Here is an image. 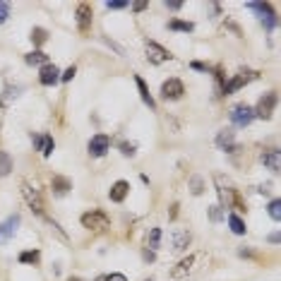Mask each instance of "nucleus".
I'll list each match as a JSON object with an SVG mask.
<instances>
[{"label": "nucleus", "mask_w": 281, "mask_h": 281, "mask_svg": "<svg viewBox=\"0 0 281 281\" xmlns=\"http://www.w3.org/2000/svg\"><path fill=\"white\" fill-rule=\"evenodd\" d=\"M269 216H272L274 221H281V202L279 200L269 202Z\"/></svg>", "instance_id": "obj_29"}, {"label": "nucleus", "mask_w": 281, "mask_h": 281, "mask_svg": "<svg viewBox=\"0 0 281 281\" xmlns=\"http://www.w3.org/2000/svg\"><path fill=\"white\" fill-rule=\"evenodd\" d=\"M108 224H111L108 214L101 209H92V212L82 214V226L89 228V231H104V228H108Z\"/></svg>", "instance_id": "obj_3"}, {"label": "nucleus", "mask_w": 281, "mask_h": 281, "mask_svg": "<svg viewBox=\"0 0 281 281\" xmlns=\"http://www.w3.org/2000/svg\"><path fill=\"white\" fill-rule=\"evenodd\" d=\"M75 17H77V29L82 34H89V29H92V5L89 2H80Z\"/></svg>", "instance_id": "obj_9"}, {"label": "nucleus", "mask_w": 281, "mask_h": 281, "mask_svg": "<svg viewBox=\"0 0 281 281\" xmlns=\"http://www.w3.org/2000/svg\"><path fill=\"white\" fill-rule=\"evenodd\" d=\"M212 219H214V221L221 219V207H212Z\"/></svg>", "instance_id": "obj_37"}, {"label": "nucleus", "mask_w": 281, "mask_h": 281, "mask_svg": "<svg viewBox=\"0 0 281 281\" xmlns=\"http://www.w3.org/2000/svg\"><path fill=\"white\" fill-rule=\"evenodd\" d=\"M168 29H173V31H192L195 24H192V22H180V19H173V22H168Z\"/></svg>", "instance_id": "obj_28"}, {"label": "nucleus", "mask_w": 281, "mask_h": 281, "mask_svg": "<svg viewBox=\"0 0 281 281\" xmlns=\"http://www.w3.org/2000/svg\"><path fill=\"white\" fill-rule=\"evenodd\" d=\"M12 171V159L7 151H0V175H7Z\"/></svg>", "instance_id": "obj_25"}, {"label": "nucleus", "mask_w": 281, "mask_h": 281, "mask_svg": "<svg viewBox=\"0 0 281 281\" xmlns=\"http://www.w3.org/2000/svg\"><path fill=\"white\" fill-rule=\"evenodd\" d=\"M260 161L267 166L272 173H279L281 171V154L277 151V149H272V151H265L262 156H260Z\"/></svg>", "instance_id": "obj_16"}, {"label": "nucleus", "mask_w": 281, "mask_h": 281, "mask_svg": "<svg viewBox=\"0 0 281 281\" xmlns=\"http://www.w3.org/2000/svg\"><path fill=\"white\" fill-rule=\"evenodd\" d=\"M51 190H53V195L63 197V195H67V190H72V180L65 178V175H53V180H51Z\"/></svg>", "instance_id": "obj_18"}, {"label": "nucleus", "mask_w": 281, "mask_h": 281, "mask_svg": "<svg viewBox=\"0 0 281 281\" xmlns=\"http://www.w3.org/2000/svg\"><path fill=\"white\" fill-rule=\"evenodd\" d=\"M39 260H41L39 250H27V253L19 255V262H22V265H39Z\"/></svg>", "instance_id": "obj_24"}, {"label": "nucleus", "mask_w": 281, "mask_h": 281, "mask_svg": "<svg viewBox=\"0 0 281 281\" xmlns=\"http://www.w3.org/2000/svg\"><path fill=\"white\" fill-rule=\"evenodd\" d=\"M108 147H111V140H108V135H94L92 140H89V144H87V149H89V154L92 156H104L108 151Z\"/></svg>", "instance_id": "obj_12"}, {"label": "nucleus", "mask_w": 281, "mask_h": 281, "mask_svg": "<svg viewBox=\"0 0 281 281\" xmlns=\"http://www.w3.org/2000/svg\"><path fill=\"white\" fill-rule=\"evenodd\" d=\"M0 228H2V226H0ZM0 233H2V231H0Z\"/></svg>", "instance_id": "obj_41"}, {"label": "nucleus", "mask_w": 281, "mask_h": 281, "mask_svg": "<svg viewBox=\"0 0 281 281\" xmlns=\"http://www.w3.org/2000/svg\"><path fill=\"white\" fill-rule=\"evenodd\" d=\"M22 195H24V200H27V204L36 212L39 216H43V197H41V192L36 190L34 185H29V183H22Z\"/></svg>", "instance_id": "obj_4"}, {"label": "nucleus", "mask_w": 281, "mask_h": 281, "mask_svg": "<svg viewBox=\"0 0 281 281\" xmlns=\"http://www.w3.org/2000/svg\"><path fill=\"white\" fill-rule=\"evenodd\" d=\"M75 72H77V67H75V65H70V67L65 70V72L60 75V80H63V82H70L72 77H75Z\"/></svg>", "instance_id": "obj_33"}, {"label": "nucleus", "mask_w": 281, "mask_h": 281, "mask_svg": "<svg viewBox=\"0 0 281 281\" xmlns=\"http://www.w3.org/2000/svg\"><path fill=\"white\" fill-rule=\"evenodd\" d=\"M216 190H219V200H221V209H236V212H245V202L241 197V190L233 185V180L226 175L216 173L214 175Z\"/></svg>", "instance_id": "obj_1"}, {"label": "nucleus", "mask_w": 281, "mask_h": 281, "mask_svg": "<svg viewBox=\"0 0 281 281\" xmlns=\"http://www.w3.org/2000/svg\"><path fill=\"white\" fill-rule=\"evenodd\" d=\"M228 118H231L233 125H238V128H248V125L255 121V111L248 106V104H236V106L231 108Z\"/></svg>", "instance_id": "obj_2"}, {"label": "nucleus", "mask_w": 281, "mask_h": 281, "mask_svg": "<svg viewBox=\"0 0 281 281\" xmlns=\"http://www.w3.org/2000/svg\"><path fill=\"white\" fill-rule=\"evenodd\" d=\"M39 82L43 87H53L55 82H60V70L53 65V63H48V65L41 67V75H39Z\"/></svg>", "instance_id": "obj_14"}, {"label": "nucleus", "mask_w": 281, "mask_h": 281, "mask_svg": "<svg viewBox=\"0 0 281 281\" xmlns=\"http://www.w3.org/2000/svg\"><path fill=\"white\" fill-rule=\"evenodd\" d=\"M128 192H130V183H128V180H118V183L111 185L108 197H111V202H123L128 197Z\"/></svg>", "instance_id": "obj_15"}, {"label": "nucleus", "mask_w": 281, "mask_h": 281, "mask_svg": "<svg viewBox=\"0 0 281 281\" xmlns=\"http://www.w3.org/2000/svg\"><path fill=\"white\" fill-rule=\"evenodd\" d=\"M255 77H257V72H250V70H245V72H238L233 80L228 82V84H224V89H221V94H233L238 92L241 87H245L248 82H253Z\"/></svg>", "instance_id": "obj_11"}, {"label": "nucleus", "mask_w": 281, "mask_h": 281, "mask_svg": "<svg viewBox=\"0 0 281 281\" xmlns=\"http://www.w3.org/2000/svg\"><path fill=\"white\" fill-rule=\"evenodd\" d=\"M19 87H5V92H2V96H0V106H7L12 99H17L19 96Z\"/></svg>", "instance_id": "obj_23"}, {"label": "nucleus", "mask_w": 281, "mask_h": 281, "mask_svg": "<svg viewBox=\"0 0 281 281\" xmlns=\"http://www.w3.org/2000/svg\"><path fill=\"white\" fill-rule=\"evenodd\" d=\"M70 281H80V279H70Z\"/></svg>", "instance_id": "obj_40"}, {"label": "nucleus", "mask_w": 281, "mask_h": 281, "mask_svg": "<svg viewBox=\"0 0 281 281\" xmlns=\"http://www.w3.org/2000/svg\"><path fill=\"white\" fill-rule=\"evenodd\" d=\"M190 241H192V233L187 231V228H175L173 231V250H185L187 245H190Z\"/></svg>", "instance_id": "obj_17"}, {"label": "nucleus", "mask_w": 281, "mask_h": 281, "mask_svg": "<svg viewBox=\"0 0 281 281\" xmlns=\"http://www.w3.org/2000/svg\"><path fill=\"white\" fill-rule=\"evenodd\" d=\"M7 17H10V5L7 2H0V24L7 22Z\"/></svg>", "instance_id": "obj_32"}, {"label": "nucleus", "mask_w": 281, "mask_h": 281, "mask_svg": "<svg viewBox=\"0 0 281 281\" xmlns=\"http://www.w3.org/2000/svg\"><path fill=\"white\" fill-rule=\"evenodd\" d=\"M248 7L262 14V19L267 22V29H272L274 24H277V14H274V10H272V5H267V2H248Z\"/></svg>", "instance_id": "obj_13"}, {"label": "nucleus", "mask_w": 281, "mask_h": 281, "mask_svg": "<svg viewBox=\"0 0 281 281\" xmlns=\"http://www.w3.org/2000/svg\"><path fill=\"white\" fill-rule=\"evenodd\" d=\"M17 224H19V216H10V219H7V224H5V238H7L10 233H12Z\"/></svg>", "instance_id": "obj_31"}, {"label": "nucleus", "mask_w": 281, "mask_h": 281, "mask_svg": "<svg viewBox=\"0 0 281 281\" xmlns=\"http://www.w3.org/2000/svg\"><path fill=\"white\" fill-rule=\"evenodd\" d=\"M121 149H123V154H125V156H133V154H135V144H128V142H123Z\"/></svg>", "instance_id": "obj_36"}, {"label": "nucleus", "mask_w": 281, "mask_h": 281, "mask_svg": "<svg viewBox=\"0 0 281 281\" xmlns=\"http://www.w3.org/2000/svg\"><path fill=\"white\" fill-rule=\"evenodd\" d=\"M183 94H185V87H183V82L175 80V77H171V80H166L161 84V96L166 101H178Z\"/></svg>", "instance_id": "obj_6"}, {"label": "nucleus", "mask_w": 281, "mask_h": 281, "mask_svg": "<svg viewBox=\"0 0 281 281\" xmlns=\"http://www.w3.org/2000/svg\"><path fill=\"white\" fill-rule=\"evenodd\" d=\"M144 7H147V2H133V10H137V12L144 10Z\"/></svg>", "instance_id": "obj_39"}, {"label": "nucleus", "mask_w": 281, "mask_h": 281, "mask_svg": "<svg viewBox=\"0 0 281 281\" xmlns=\"http://www.w3.org/2000/svg\"><path fill=\"white\" fill-rule=\"evenodd\" d=\"M24 60H27L29 65H48V55L43 53V51H31V53H27V58H24Z\"/></svg>", "instance_id": "obj_21"}, {"label": "nucleus", "mask_w": 281, "mask_h": 281, "mask_svg": "<svg viewBox=\"0 0 281 281\" xmlns=\"http://www.w3.org/2000/svg\"><path fill=\"white\" fill-rule=\"evenodd\" d=\"M36 144H39V149H41V154H43V156H51V154H53V149H55V142H53V137H51V135H43V137H39V140H36Z\"/></svg>", "instance_id": "obj_20"}, {"label": "nucleus", "mask_w": 281, "mask_h": 281, "mask_svg": "<svg viewBox=\"0 0 281 281\" xmlns=\"http://www.w3.org/2000/svg\"><path fill=\"white\" fill-rule=\"evenodd\" d=\"M159 241H161V228H149V236H147V248H159Z\"/></svg>", "instance_id": "obj_26"}, {"label": "nucleus", "mask_w": 281, "mask_h": 281, "mask_svg": "<svg viewBox=\"0 0 281 281\" xmlns=\"http://www.w3.org/2000/svg\"><path fill=\"white\" fill-rule=\"evenodd\" d=\"M195 262H197V255H187V257H183V260H180V262H178V265L171 269V279L183 281L187 274H192V269H195Z\"/></svg>", "instance_id": "obj_7"}, {"label": "nucleus", "mask_w": 281, "mask_h": 281, "mask_svg": "<svg viewBox=\"0 0 281 281\" xmlns=\"http://www.w3.org/2000/svg\"><path fill=\"white\" fill-rule=\"evenodd\" d=\"M277 92H269L265 94L262 99H260V104H257V108H253L255 111V118H272V113H274V106H277Z\"/></svg>", "instance_id": "obj_5"}, {"label": "nucleus", "mask_w": 281, "mask_h": 281, "mask_svg": "<svg viewBox=\"0 0 281 281\" xmlns=\"http://www.w3.org/2000/svg\"><path fill=\"white\" fill-rule=\"evenodd\" d=\"M135 84H137V89H140V96H142V101L147 104L151 111L156 108V101H154V96L149 94V89H147V84H144V80L142 77H135Z\"/></svg>", "instance_id": "obj_19"}, {"label": "nucleus", "mask_w": 281, "mask_h": 281, "mask_svg": "<svg viewBox=\"0 0 281 281\" xmlns=\"http://www.w3.org/2000/svg\"><path fill=\"white\" fill-rule=\"evenodd\" d=\"M108 10H123V7H128V2L125 0H113V2H106Z\"/></svg>", "instance_id": "obj_34"}, {"label": "nucleus", "mask_w": 281, "mask_h": 281, "mask_svg": "<svg viewBox=\"0 0 281 281\" xmlns=\"http://www.w3.org/2000/svg\"><path fill=\"white\" fill-rule=\"evenodd\" d=\"M216 147L228 151V154H236V151L241 149L236 144V133H233L231 128H226V130H221V133L216 135Z\"/></svg>", "instance_id": "obj_10"}, {"label": "nucleus", "mask_w": 281, "mask_h": 281, "mask_svg": "<svg viewBox=\"0 0 281 281\" xmlns=\"http://www.w3.org/2000/svg\"><path fill=\"white\" fill-rule=\"evenodd\" d=\"M96 281H128V279H125V274H108V277H101Z\"/></svg>", "instance_id": "obj_35"}, {"label": "nucleus", "mask_w": 281, "mask_h": 281, "mask_svg": "<svg viewBox=\"0 0 281 281\" xmlns=\"http://www.w3.org/2000/svg\"><path fill=\"white\" fill-rule=\"evenodd\" d=\"M190 185H192V195H202V190H204V187H202V178H200V175H192V178H190Z\"/></svg>", "instance_id": "obj_30"}, {"label": "nucleus", "mask_w": 281, "mask_h": 281, "mask_svg": "<svg viewBox=\"0 0 281 281\" xmlns=\"http://www.w3.org/2000/svg\"><path fill=\"white\" fill-rule=\"evenodd\" d=\"M166 7H168V10H180V7H183V2H166Z\"/></svg>", "instance_id": "obj_38"}, {"label": "nucleus", "mask_w": 281, "mask_h": 281, "mask_svg": "<svg viewBox=\"0 0 281 281\" xmlns=\"http://www.w3.org/2000/svg\"><path fill=\"white\" fill-rule=\"evenodd\" d=\"M29 39L34 41L36 46H41V43H46V39H48V31L46 29H41V27H34L31 29V36Z\"/></svg>", "instance_id": "obj_27"}, {"label": "nucleus", "mask_w": 281, "mask_h": 281, "mask_svg": "<svg viewBox=\"0 0 281 281\" xmlns=\"http://www.w3.org/2000/svg\"><path fill=\"white\" fill-rule=\"evenodd\" d=\"M228 226H231V231L236 233V236H243L248 228H245V224H243V219L238 214H228Z\"/></svg>", "instance_id": "obj_22"}, {"label": "nucleus", "mask_w": 281, "mask_h": 281, "mask_svg": "<svg viewBox=\"0 0 281 281\" xmlns=\"http://www.w3.org/2000/svg\"><path fill=\"white\" fill-rule=\"evenodd\" d=\"M144 48H147V60H149V63H154V65L166 63V60H171V58H173V55L168 53L163 46H159L156 41H147V46H144Z\"/></svg>", "instance_id": "obj_8"}]
</instances>
